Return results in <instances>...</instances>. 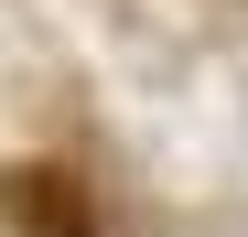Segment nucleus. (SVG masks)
Listing matches in <instances>:
<instances>
[{
  "label": "nucleus",
  "mask_w": 248,
  "mask_h": 237,
  "mask_svg": "<svg viewBox=\"0 0 248 237\" xmlns=\"http://www.w3.org/2000/svg\"><path fill=\"white\" fill-rule=\"evenodd\" d=\"M0 226H11V237H97L87 183H76L65 162H11V173H0Z\"/></svg>",
  "instance_id": "obj_1"
}]
</instances>
